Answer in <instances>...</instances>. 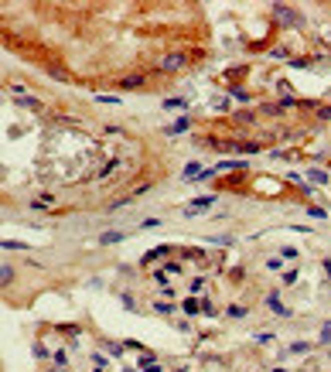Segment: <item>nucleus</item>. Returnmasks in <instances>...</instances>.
I'll return each instance as SVG.
<instances>
[{
    "label": "nucleus",
    "instance_id": "f257e3e1",
    "mask_svg": "<svg viewBox=\"0 0 331 372\" xmlns=\"http://www.w3.org/2000/svg\"><path fill=\"white\" fill-rule=\"evenodd\" d=\"M188 65V55L184 52H168L164 58L157 62V72H164V76H171V72H181Z\"/></svg>",
    "mask_w": 331,
    "mask_h": 372
},
{
    "label": "nucleus",
    "instance_id": "f03ea898",
    "mask_svg": "<svg viewBox=\"0 0 331 372\" xmlns=\"http://www.w3.org/2000/svg\"><path fill=\"white\" fill-rule=\"evenodd\" d=\"M273 14H276V20H280L284 28H300V24H304V18H300L297 10H290L287 4H276V7H273Z\"/></svg>",
    "mask_w": 331,
    "mask_h": 372
},
{
    "label": "nucleus",
    "instance_id": "7ed1b4c3",
    "mask_svg": "<svg viewBox=\"0 0 331 372\" xmlns=\"http://www.w3.org/2000/svg\"><path fill=\"white\" fill-rule=\"evenodd\" d=\"M140 372H164V369H160V362H157L150 352H144L140 355Z\"/></svg>",
    "mask_w": 331,
    "mask_h": 372
},
{
    "label": "nucleus",
    "instance_id": "20e7f679",
    "mask_svg": "<svg viewBox=\"0 0 331 372\" xmlns=\"http://www.w3.org/2000/svg\"><path fill=\"white\" fill-rule=\"evenodd\" d=\"M212 202H215V195L195 198V202H192V205H188V208H184V212H188V216H195V212H202V208H208V205H212Z\"/></svg>",
    "mask_w": 331,
    "mask_h": 372
},
{
    "label": "nucleus",
    "instance_id": "39448f33",
    "mask_svg": "<svg viewBox=\"0 0 331 372\" xmlns=\"http://www.w3.org/2000/svg\"><path fill=\"white\" fill-rule=\"evenodd\" d=\"M266 308H270V311H276L280 318H287V314H290L284 304H280V294H266Z\"/></svg>",
    "mask_w": 331,
    "mask_h": 372
},
{
    "label": "nucleus",
    "instance_id": "423d86ee",
    "mask_svg": "<svg viewBox=\"0 0 331 372\" xmlns=\"http://www.w3.org/2000/svg\"><path fill=\"white\" fill-rule=\"evenodd\" d=\"M144 82H147L144 76H123V78H120V89H140Z\"/></svg>",
    "mask_w": 331,
    "mask_h": 372
},
{
    "label": "nucleus",
    "instance_id": "0eeeda50",
    "mask_svg": "<svg viewBox=\"0 0 331 372\" xmlns=\"http://www.w3.org/2000/svg\"><path fill=\"white\" fill-rule=\"evenodd\" d=\"M18 106H24V110H31V113H41V102H38V99H31L28 92H24V96H18Z\"/></svg>",
    "mask_w": 331,
    "mask_h": 372
},
{
    "label": "nucleus",
    "instance_id": "6e6552de",
    "mask_svg": "<svg viewBox=\"0 0 331 372\" xmlns=\"http://www.w3.org/2000/svg\"><path fill=\"white\" fill-rule=\"evenodd\" d=\"M188 126H192V123H188V116H181L178 123H171V126H168V137H178V134H184Z\"/></svg>",
    "mask_w": 331,
    "mask_h": 372
},
{
    "label": "nucleus",
    "instance_id": "1a4fd4ad",
    "mask_svg": "<svg viewBox=\"0 0 331 372\" xmlns=\"http://www.w3.org/2000/svg\"><path fill=\"white\" fill-rule=\"evenodd\" d=\"M116 168H120V160H116V157H113V160H106V164L99 168V174H96V178H110V174H113V171H116Z\"/></svg>",
    "mask_w": 331,
    "mask_h": 372
},
{
    "label": "nucleus",
    "instance_id": "9d476101",
    "mask_svg": "<svg viewBox=\"0 0 331 372\" xmlns=\"http://www.w3.org/2000/svg\"><path fill=\"white\" fill-rule=\"evenodd\" d=\"M181 308H184V314H192V318H195V314L202 311V304H198L195 297H188V300H184V304H181Z\"/></svg>",
    "mask_w": 331,
    "mask_h": 372
},
{
    "label": "nucleus",
    "instance_id": "9b49d317",
    "mask_svg": "<svg viewBox=\"0 0 331 372\" xmlns=\"http://www.w3.org/2000/svg\"><path fill=\"white\" fill-rule=\"evenodd\" d=\"M232 150H239V154H256L260 144H232Z\"/></svg>",
    "mask_w": 331,
    "mask_h": 372
},
{
    "label": "nucleus",
    "instance_id": "f8f14e48",
    "mask_svg": "<svg viewBox=\"0 0 331 372\" xmlns=\"http://www.w3.org/2000/svg\"><path fill=\"white\" fill-rule=\"evenodd\" d=\"M10 280H14V270L10 266H0V287H7Z\"/></svg>",
    "mask_w": 331,
    "mask_h": 372
},
{
    "label": "nucleus",
    "instance_id": "ddd939ff",
    "mask_svg": "<svg viewBox=\"0 0 331 372\" xmlns=\"http://www.w3.org/2000/svg\"><path fill=\"white\" fill-rule=\"evenodd\" d=\"M130 198H134V195H123V198H113V202H110V212H116V208H123V205H126V202H130Z\"/></svg>",
    "mask_w": 331,
    "mask_h": 372
},
{
    "label": "nucleus",
    "instance_id": "4468645a",
    "mask_svg": "<svg viewBox=\"0 0 331 372\" xmlns=\"http://www.w3.org/2000/svg\"><path fill=\"white\" fill-rule=\"evenodd\" d=\"M287 55H290V52H287L284 44H276V48H270V58H287Z\"/></svg>",
    "mask_w": 331,
    "mask_h": 372
},
{
    "label": "nucleus",
    "instance_id": "2eb2a0df",
    "mask_svg": "<svg viewBox=\"0 0 331 372\" xmlns=\"http://www.w3.org/2000/svg\"><path fill=\"white\" fill-rule=\"evenodd\" d=\"M260 113H263V116H276V113H280V106H273V102H263V110H260Z\"/></svg>",
    "mask_w": 331,
    "mask_h": 372
},
{
    "label": "nucleus",
    "instance_id": "dca6fc26",
    "mask_svg": "<svg viewBox=\"0 0 331 372\" xmlns=\"http://www.w3.org/2000/svg\"><path fill=\"white\" fill-rule=\"evenodd\" d=\"M202 287H205V276H195V280H192V284H188V290H192V294H198V290H202Z\"/></svg>",
    "mask_w": 331,
    "mask_h": 372
},
{
    "label": "nucleus",
    "instance_id": "f3484780",
    "mask_svg": "<svg viewBox=\"0 0 331 372\" xmlns=\"http://www.w3.org/2000/svg\"><path fill=\"white\" fill-rule=\"evenodd\" d=\"M195 174H202V168H198V160H192V164L184 168V178H195Z\"/></svg>",
    "mask_w": 331,
    "mask_h": 372
},
{
    "label": "nucleus",
    "instance_id": "a211bd4d",
    "mask_svg": "<svg viewBox=\"0 0 331 372\" xmlns=\"http://www.w3.org/2000/svg\"><path fill=\"white\" fill-rule=\"evenodd\" d=\"M184 106V99H164V110H181Z\"/></svg>",
    "mask_w": 331,
    "mask_h": 372
},
{
    "label": "nucleus",
    "instance_id": "6ab92c4d",
    "mask_svg": "<svg viewBox=\"0 0 331 372\" xmlns=\"http://www.w3.org/2000/svg\"><path fill=\"white\" fill-rule=\"evenodd\" d=\"M154 311H157V314H171L174 308H171V304H164V300H157V304H154Z\"/></svg>",
    "mask_w": 331,
    "mask_h": 372
},
{
    "label": "nucleus",
    "instance_id": "aec40b11",
    "mask_svg": "<svg viewBox=\"0 0 331 372\" xmlns=\"http://www.w3.org/2000/svg\"><path fill=\"white\" fill-rule=\"evenodd\" d=\"M120 239H123L120 232H102V239H99V242H120Z\"/></svg>",
    "mask_w": 331,
    "mask_h": 372
},
{
    "label": "nucleus",
    "instance_id": "412c9836",
    "mask_svg": "<svg viewBox=\"0 0 331 372\" xmlns=\"http://www.w3.org/2000/svg\"><path fill=\"white\" fill-rule=\"evenodd\" d=\"M229 314H232V318H246V308H239V304H232V308H229Z\"/></svg>",
    "mask_w": 331,
    "mask_h": 372
},
{
    "label": "nucleus",
    "instance_id": "4be33fe9",
    "mask_svg": "<svg viewBox=\"0 0 331 372\" xmlns=\"http://www.w3.org/2000/svg\"><path fill=\"white\" fill-rule=\"evenodd\" d=\"M31 208H34V212H48V202H44V198H41V202H31Z\"/></svg>",
    "mask_w": 331,
    "mask_h": 372
},
{
    "label": "nucleus",
    "instance_id": "5701e85b",
    "mask_svg": "<svg viewBox=\"0 0 331 372\" xmlns=\"http://www.w3.org/2000/svg\"><path fill=\"white\" fill-rule=\"evenodd\" d=\"M311 178L318 181V184H324V181H328V174H324V171H311Z\"/></svg>",
    "mask_w": 331,
    "mask_h": 372
},
{
    "label": "nucleus",
    "instance_id": "b1692460",
    "mask_svg": "<svg viewBox=\"0 0 331 372\" xmlns=\"http://www.w3.org/2000/svg\"><path fill=\"white\" fill-rule=\"evenodd\" d=\"M318 116H321V120H331V106H318Z\"/></svg>",
    "mask_w": 331,
    "mask_h": 372
},
{
    "label": "nucleus",
    "instance_id": "393cba45",
    "mask_svg": "<svg viewBox=\"0 0 331 372\" xmlns=\"http://www.w3.org/2000/svg\"><path fill=\"white\" fill-rule=\"evenodd\" d=\"M236 120H239V123H253V120H256V113H239Z\"/></svg>",
    "mask_w": 331,
    "mask_h": 372
},
{
    "label": "nucleus",
    "instance_id": "a878e982",
    "mask_svg": "<svg viewBox=\"0 0 331 372\" xmlns=\"http://www.w3.org/2000/svg\"><path fill=\"white\" fill-rule=\"evenodd\" d=\"M321 342H331V324H324V328H321Z\"/></svg>",
    "mask_w": 331,
    "mask_h": 372
},
{
    "label": "nucleus",
    "instance_id": "bb28decb",
    "mask_svg": "<svg viewBox=\"0 0 331 372\" xmlns=\"http://www.w3.org/2000/svg\"><path fill=\"white\" fill-rule=\"evenodd\" d=\"M52 372H68V369H62V366H55V369H52Z\"/></svg>",
    "mask_w": 331,
    "mask_h": 372
},
{
    "label": "nucleus",
    "instance_id": "cd10ccee",
    "mask_svg": "<svg viewBox=\"0 0 331 372\" xmlns=\"http://www.w3.org/2000/svg\"><path fill=\"white\" fill-rule=\"evenodd\" d=\"M273 372H287V369H280V366H276V369H273Z\"/></svg>",
    "mask_w": 331,
    "mask_h": 372
},
{
    "label": "nucleus",
    "instance_id": "c85d7f7f",
    "mask_svg": "<svg viewBox=\"0 0 331 372\" xmlns=\"http://www.w3.org/2000/svg\"><path fill=\"white\" fill-rule=\"evenodd\" d=\"M178 372H184V369H178Z\"/></svg>",
    "mask_w": 331,
    "mask_h": 372
}]
</instances>
